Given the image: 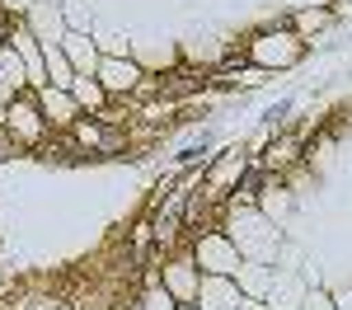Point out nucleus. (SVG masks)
<instances>
[{"label": "nucleus", "mask_w": 352, "mask_h": 310, "mask_svg": "<svg viewBox=\"0 0 352 310\" xmlns=\"http://www.w3.org/2000/svg\"><path fill=\"white\" fill-rule=\"evenodd\" d=\"M263 188V169H244L240 174V197H258Z\"/></svg>", "instance_id": "1"}, {"label": "nucleus", "mask_w": 352, "mask_h": 310, "mask_svg": "<svg viewBox=\"0 0 352 310\" xmlns=\"http://www.w3.org/2000/svg\"><path fill=\"white\" fill-rule=\"evenodd\" d=\"M287 113H292V104H287V99H282V104H272V109H268V122H282Z\"/></svg>", "instance_id": "3"}, {"label": "nucleus", "mask_w": 352, "mask_h": 310, "mask_svg": "<svg viewBox=\"0 0 352 310\" xmlns=\"http://www.w3.org/2000/svg\"><path fill=\"white\" fill-rule=\"evenodd\" d=\"M202 155H207V141H202V146H188V151H184V155H179V160H184V165H197V160H202Z\"/></svg>", "instance_id": "2"}]
</instances>
